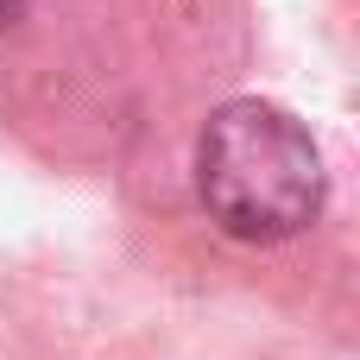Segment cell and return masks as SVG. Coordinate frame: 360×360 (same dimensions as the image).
Wrapping results in <instances>:
<instances>
[{
  "instance_id": "cell-2",
  "label": "cell",
  "mask_w": 360,
  "mask_h": 360,
  "mask_svg": "<svg viewBox=\"0 0 360 360\" xmlns=\"http://www.w3.org/2000/svg\"><path fill=\"white\" fill-rule=\"evenodd\" d=\"M184 184L215 240L278 253L323 221L329 171L310 127L259 95H221L184 146Z\"/></svg>"
},
{
  "instance_id": "cell-1",
  "label": "cell",
  "mask_w": 360,
  "mask_h": 360,
  "mask_svg": "<svg viewBox=\"0 0 360 360\" xmlns=\"http://www.w3.org/2000/svg\"><path fill=\"white\" fill-rule=\"evenodd\" d=\"M247 63V0H0V133L51 171H146Z\"/></svg>"
}]
</instances>
